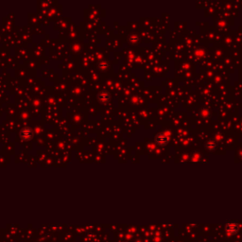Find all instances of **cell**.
<instances>
[{
  "instance_id": "obj_3",
  "label": "cell",
  "mask_w": 242,
  "mask_h": 242,
  "mask_svg": "<svg viewBox=\"0 0 242 242\" xmlns=\"http://www.w3.org/2000/svg\"><path fill=\"white\" fill-rule=\"evenodd\" d=\"M205 146H206V149H207V150L213 151L214 150H216V148H217V142H216L215 140L211 139V140H209V141L207 142Z\"/></svg>"
},
{
  "instance_id": "obj_1",
  "label": "cell",
  "mask_w": 242,
  "mask_h": 242,
  "mask_svg": "<svg viewBox=\"0 0 242 242\" xmlns=\"http://www.w3.org/2000/svg\"><path fill=\"white\" fill-rule=\"evenodd\" d=\"M238 229H239V226L236 222L235 221H230V222H227L226 226H225V230L227 232L228 235H236L237 232H238Z\"/></svg>"
},
{
  "instance_id": "obj_2",
  "label": "cell",
  "mask_w": 242,
  "mask_h": 242,
  "mask_svg": "<svg viewBox=\"0 0 242 242\" xmlns=\"http://www.w3.org/2000/svg\"><path fill=\"white\" fill-rule=\"evenodd\" d=\"M155 142L157 143L159 146H166L168 142V137L166 136L163 133H158L155 136Z\"/></svg>"
}]
</instances>
